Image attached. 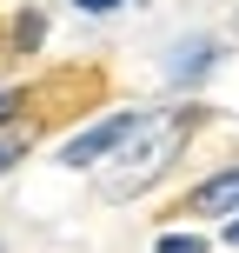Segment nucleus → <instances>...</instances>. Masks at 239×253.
<instances>
[{
    "label": "nucleus",
    "mask_w": 239,
    "mask_h": 253,
    "mask_svg": "<svg viewBox=\"0 0 239 253\" xmlns=\"http://www.w3.org/2000/svg\"><path fill=\"white\" fill-rule=\"evenodd\" d=\"M80 13H113V7H126V0H73Z\"/></svg>",
    "instance_id": "1a4fd4ad"
},
{
    "label": "nucleus",
    "mask_w": 239,
    "mask_h": 253,
    "mask_svg": "<svg viewBox=\"0 0 239 253\" xmlns=\"http://www.w3.org/2000/svg\"><path fill=\"white\" fill-rule=\"evenodd\" d=\"M193 120H200V107H160V114H139V126L120 140L113 160H106L100 193H106V200H133V193H146L153 180L179 160V147H186Z\"/></svg>",
    "instance_id": "f257e3e1"
},
{
    "label": "nucleus",
    "mask_w": 239,
    "mask_h": 253,
    "mask_svg": "<svg viewBox=\"0 0 239 253\" xmlns=\"http://www.w3.org/2000/svg\"><path fill=\"white\" fill-rule=\"evenodd\" d=\"M206 67H219V40H179V53L166 60V80L173 87H193V80H206Z\"/></svg>",
    "instance_id": "20e7f679"
},
{
    "label": "nucleus",
    "mask_w": 239,
    "mask_h": 253,
    "mask_svg": "<svg viewBox=\"0 0 239 253\" xmlns=\"http://www.w3.org/2000/svg\"><path fill=\"white\" fill-rule=\"evenodd\" d=\"M219 240H226V247H239V213L226 220V227H219Z\"/></svg>",
    "instance_id": "9d476101"
},
{
    "label": "nucleus",
    "mask_w": 239,
    "mask_h": 253,
    "mask_svg": "<svg viewBox=\"0 0 239 253\" xmlns=\"http://www.w3.org/2000/svg\"><path fill=\"white\" fill-rule=\"evenodd\" d=\"M153 253H206V240H200V233H160Z\"/></svg>",
    "instance_id": "0eeeda50"
},
{
    "label": "nucleus",
    "mask_w": 239,
    "mask_h": 253,
    "mask_svg": "<svg viewBox=\"0 0 239 253\" xmlns=\"http://www.w3.org/2000/svg\"><path fill=\"white\" fill-rule=\"evenodd\" d=\"M40 34H47V20H40V13H20V20H13V47H20V53H34Z\"/></svg>",
    "instance_id": "423d86ee"
},
{
    "label": "nucleus",
    "mask_w": 239,
    "mask_h": 253,
    "mask_svg": "<svg viewBox=\"0 0 239 253\" xmlns=\"http://www.w3.org/2000/svg\"><path fill=\"white\" fill-rule=\"evenodd\" d=\"M27 147H34V126H0V173H13Z\"/></svg>",
    "instance_id": "39448f33"
},
{
    "label": "nucleus",
    "mask_w": 239,
    "mask_h": 253,
    "mask_svg": "<svg viewBox=\"0 0 239 253\" xmlns=\"http://www.w3.org/2000/svg\"><path fill=\"white\" fill-rule=\"evenodd\" d=\"M139 126V107H120V114H106V120H93L87 133H73L60 147V167H73V173H87V167H106L120 153V140Z\"/></svg>",
    "instance_id": "f03ea898"
},
{
    "label": "nucleus",
    "mask_w": 239,
    "mask_h": 253,
    "mask_svg": "<svg viewBox=\"0 0 239 253\" xmlns=\"http://www.w3.org/2000/svg\"><path fill=\"white\" fill-rule=\"evenodd\" d=\"M233 27H239V13H233Z\"/></svg>",
    "instance_id": "9b49d317"
},
{
    "label": "nucleus",
    "mask_w": 239,
    "mask_h": 253,
    "mask_svg": "<svg viewBox=\"0 0 239 253\" xmlns=\"http://www.w3.org/2000/svg\"><path fill=\"white\" fill-rule=\"evenodd\" d=\"M186 213H193V220H233V213H239V167L206 173L200 187L186 193Z\"/></svg>",
    "instance_id": "7ed1b4c3"
},
{
    "label": "nucleus",
    "mask_w": 239,
    "mask_h": 253,
    "mask_svg": "<svg viewBox=\"0 0 239 253\" xmlns=\"http://www.w3.org/2000/svg\"><path fill=\"white\" fill-rule=\"evenodd\" d=\"M20 100H27V87H7V93H0V126H7L13 114H20Z\"/></svg>",
    "instance_id": "6e6552de"
}]
</instances>
